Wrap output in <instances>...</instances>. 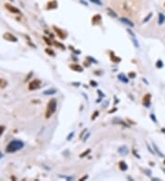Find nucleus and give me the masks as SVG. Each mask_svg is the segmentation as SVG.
Masks as SVG:
<instances>
[{"instance_id": "6", "label": "nucleus", "mask_w": 165, "mask_h": 181, "mask_svg": "<svg viewBox=\"0 0 165 181\" xmlns=\"http://www.w3.org/2000/svg\"><path fill=\"white\" fill-rule=\"evenodd\" d=\"M58 6V2L56 1V0H51V1L48 2L47 4V9H55L57 8Z\"/></svg>"}, {"instance_id": "27", "label": "nucleus", "mask_w": 165, "mask_h": 181, "mask_svg": "<svg viewBox=\"0 0 165 181\" xmlns=\"http://www.w3.org/2000/svg\"><path fill=\"white\" fill-rule=\"evenodd\" d=\"M152 145H153V146H154V148H155V150L157 151V153H158V154H159V155H160L161 156H162V157H163V156H164V155H163V154H162V153L161 152V151H160V150L158 149V147H157V146H155L154 144H152Z\"/></svg>"}, {"instance_id": "14", "label": "nucleus", "mask_w": 165, "mask_h": 181, "mask_svg": "<svg viewBox=\"0 0 165 181\" xmlns=\"http://www.w3.org/2000/svg\"><path fill=\"white\" fill-rule=\"evenodd\" d=\"M118 165H119V168H120L122 171H127V168H129V165H127V163L125 161H120L118 163Z\"/></svg>"}, {"instance_id": "7", "label": "nucleus", "mask_w": 165, "mask_h": 181, "mask_svg": "<svg viewBox=\"0 0 165 181\" xmlns=\"http://www.w3.org/2000/svg\"><path fill=\"white\" fill-rule=\"evenodd\" d=\"M53 28H54V30L56 31V33H57V35L61 37L62 40H64L65 37H66V33L63 31V30H62V29H60V28H56V27H53Z\"/></svg>"}, {"instance_id": "5", "label": "nucleus", "mask_w": 165, "mask_h": 181, "mask_svg": "<svg viewBox=\"0 0 165 181\" xmlns=\"http://www.w3.org/2000/svg\"><path fill=\"white\" fill-rule=\"evenodd\" d=\"M5 7L9 10L10 13H13V14H20V10L18 8H17L16 6H13L12 5L10 4H5Z\"/></svg>"}, {"instance_id": "4", "label": "nucleus", "mask_w": 165, "mask_h": 181, "mask_svg": "<svg viewBox=\"0 0 165 181\" xmlns=\"http://www.w3.org/2000/svg\"><path fill=\"white\" fill-rule=\"evenodd\" d=\"M3 39H5L7 41H10V42H18V37L16 36H14L13 34L9 33V32H6L3 35Z\"/></svg>"}, {"instance_id": "36", "label": "nucleus", "mask_w": 165, "mask_h": 181, "mask_svg": "<svg viewBox=\"0 0 165 181\" xmlns=\"http://www.w3.org/2000/svg\"><path fill=\"white\" fill-rule=\"evenodd\" d=\"M60 177H63V178H65V179H67V180H72V179H73L72 177H66V176H60Z\"/></svg>"}, {"instance_id": "42", "label": "nucleus", "mask_w": 165, "mask_h": 181, "mask_svg": "<svg viewBox=\"0 0 165 181\" xmlns=\"http://www.w3.org/2000/svg\"><path fill=\"white\" fill-rule=\"evenodd\" d=\"M2 156H3V155H2L1 153H0V157H2Z\"/></svg>"}, {"instance_id": "32", "label": "nucleus", "mask_w": 165, "mask_h": 181, "mask_svg": "<svg viewBox=\"0 0 165 181\" xmlns=\"http://www.w3.org/2000/svg\"><path fill=\"white\" fill-rule=\"evenodd\" d=\"M129 77L131 78V79H134L135 77H136V73H134V72H129Z\"/></svg>"}, {"instance_id": "22", "label": "nucleus", "mask_w": 165, "mask_h": 181, "mask_svg": "<svg viewBox=\"0 0 165 181\" xmlns=\"http://www.w3.org/2000/svg\"><path fill=\"white\" fill-rule=\"evenodd\" d=\"M90 1H91L92 3H94V4H95V5H97V6H102L103 5L101 0H90Z\"/></svg>"}, {"instance_id": "19", "label": "nucleus", "mask_w": 165, "mask_h": 181, "mask_svg": "<svg viewBox=\"0 0 165 181\" xmlns=\"http://www.w3.org/2000/svg\"><path fill=\"white\" fill-rule=\"evenodd\" d=\"M7 85V81L6 80H4L3 78H0V88L3 89V88H6Z\"/></svg>"}, {"instance_id": "34", "label": "nucleus", "mask_w": 165, "mask_h": 181, "mask_svg": "<svg viewBox=\"0 0 165 181\" xmlns=\"http://www.w3.org/2000/svg\"><path fill=\"white\" fill-rule=\"evenodd\" d=\"M89 60H90V62H95V63H97V60L96 59H93V58H91V57H88L87 58Z\"/></svg>"}, {"instance_id": "16", "label": "nucleus", "mask_w": 165, "mask_h": 181, "mask_svg": "<svg viewBox=\"0 0 165 181\" xmlns=\"http://www.w3.org/2000/svg\"><path fill=\"white\" fill-rule=\"evenodd\" d=\"M165 22V16L162 13H159V20H158V23L159 25H163Z\"/></svg>"}, {"instance_id": "8", "label": "nucleus", "mask_w": 165, "mask_h": 181, "mask_svg": "<svg viewBox=\"0 0 165 181\" xmlns=\"http://www.w3.org/2000/svg\"><path fill=\"white\" fill-rule=\"evenodd\" d=\"M120 21L122 22L123 24L129 26V27H130V28H133V27H134V23H133V22H132L130 19L127 18H120Z\"/></svg>"}, {"instance_id": "25", "label": "nucleus", "mask_w": 165, "mask_h": 181, "mask_svg": "<svg viewBox=\"0 0 165 181\" xmlns=\"http://www.w3.org/2000/svg\"><path fill=\"white\" fill-rule=\"evenodd\" d=\"M152 17V13H149L148 16H147V18H144V20H143V23H145V22H148L149 20V18H151Z\"/></svg>"}, {"instance_id": "3", "label": "nucleus", "mask_w": 165, "mask_h": 181, "mask_svg": "<svg viewBox=\"0 0 165 181\" xmlns=\"http://www.w3.org/2000/svg\"><path fill=\"white\" fill-rule=\"evenodd\" d=\"M41 81L40 80H33L32 81L29 82L28 84V90H35L41 88Z\"/></svg>"}, {"instance_id": "35", "label": "nucleus", "mask_w": 165, "mask_h": 181, "mask_svg": "<svg viewBox=\"0 0 165 181\" xmlns=\"http://www.w3.org/2000/svg\"><path fill=\"white\" fill-rule=\"evenodd\" d=\"M127 31L129 32V35H131L132 37H135V34H134V32H133V31H131V30H130L129 28H127Z\"/></svg>"}, {"instance_id": "45", "label": "nucleus", "mask_w": 165, "mask_h": 181, "mask_svg": "<svg viewBox=\"0 0 165 181\" xmlns=\"http://www.w3.org/2000/svg\"><path fill=\"white\" fill-rule=\"evenodd\" d=\"M164 6H165V3H164Z\"/></svg>"}, {"instance_id": "9", "label": "nucleus", "mask_w": 165, "mask_h": 181, "mask_svg": "<svg viewBox=\"0 0 165 181\" xmlns=\"http://www.w3.org/2000/svg\"><path fill=\"white\" fill-rule=\"evenodd\" d=\"M117 152L120 154V155L126 156V155L129 154V148H127L126 146H120V147L117 149Z\"/></svg>"}, {"instance_id": "44", "label": "nucleus", "mask_w": 165, "mask_h": 181, "mask_svg": "<svg viewBox=\"0 0 165 181\" xmlns=\"http://www.w3.org/2000/svg\"><path fill=\"white\" fill-rule=\"evenodd\" d=\"M164 165H165V160H164Z\"/></svg>"}, {"instance_id": "43", "label": "nucleus", "mask_w": 165, "mask_h": 181, "mask_svg": "<svg viewBox=\"0 0 165 181\" xmlns=\"http://www.w3.org/2000/svg\"><path fill=\"white\" fill-rule=\"evenodd\" d=\"M162 171H163V172H164V173H165V169H164V168H163V169H162Z\"/></svg>"}, {"instance_id": "13", "label": "nucleus", "mask_w": 165, "mask_h": 181, "mask_svg": "<svg viewBox=\"0 0 165 181\" xmlns=\"http://www.w3.org/2000/svg\"><path fill=\"white\" fill-rule=\"evenodd\" d=\"M117 79L120 81H122L123 83H127L129 82V78H127L124 73H119L117 75Z\"/></svg>"}, {"instance_id": "12", "label": "nucleus", "mask_w": 165, "mask_h": 181, "mask_svg": "<svg viewBox=\"0 0 165 181\" xmlns=\"http://www.w3.org/2000/svg\"><path fill=\"white\" fill-rule=\"evenodd\" d=\"M101 19H102V18H101L100 15H95V16H94L92 18V23L94 25H98L101 23Z\"/></svg>"}, {"instance_id": "40", "label": "nucleus", "mask_w": 165, "mask_h": 181, "mask_svg": "<svg viewBox=\"0 0 165 181\" xmlns=\"http://www.w3.org/2000/svg\"><path fill=\"white\" fill-rule=\"evenodd\" d=\"M86 178H88V176H87V175H86V176H84L80 180H84V179H86Z\"/></svg>"}, {"instance_id": "18", "label": "nucleus", "mask_w": 165, "mask_h": 181, "mask_svg": "<svg viewBox=\"0 0 165 181\" xmlns=\"http://www.w3.org/2000/svg\"><path fill=\"white\" fill-rule=\"evenodd\" d=\"M107 14L108 15H110V16L112 17V18H117V13L113 10V9H111V8H109V7H107Z\"/></svg>"}, {"instance_id": "11", "label": "nucleus", "mask_w": 165, "mask_h": 181, "mask_svg": "<svg viewBox=\"0 0 165 181\" xmlns=\"http://www.w3.org/2000/svg\"><path fill=\"white\" fill-rule=\"evenodd\" d=\"M151 94H147L143 98V104L146 107H149V105H151Z\"/></svg>"}, {"instance_id": "38", "label": "nucleus", "mask_w": 165, "mask_h": 181, "mask_svg": "<svg viewBox=\"0 0 165 181\" xmlns=\"http://www.w3.org/2000/svg\"><path fill=\"white\" fill-rule=\"evenodd\" d=\"M97 93H98V94H99V95H101L102 97H105V94H103V93H102V92H101L100 90H97Z\"/></svg>"}, {"instance_id": "29", "label": "nucleus", "mask_w": 165, "mask_h": 181, "mask_svg": "<svg viewBox=\"0 0 165 181\" xmlns=\"http://www.w3.org/2000/svg\"><path fill=\"white\" fill-rule=\"evenodd\" d=\"M5 126H2V125H0V136H1V135L3 134V133H4V131H5Z\"/></svg>"}, {"instance_id": "23", "label": "nucleus", "mask_w": 165, "mask_h": 181, "mask_svg": "<svg viewBox=\"0 0 165 181\" xmlns=\"http://www.w3.org/2000/svg\"><path fill=\"white\" fill-rule=\"evenodd\" d=\"M46 53L47 54H49V55H51V56H55V53H54V51L52 50V49H46Z\"/></svg>"}, {"instance_id": "20", "label": "nucleus", "mask_w": 165, "mask_h": 181, "mask_svg": "<svg viewBox=\"0 0 165 181\" xmlns=\"http://www.w3.org/2000/svg\"><path fill=\"white\" fill-rule=\"evenodd\" d=\"M132 43L134 44V47H135V48H137V49H138V48H139V44L138 40H137L136 39H135L134 37H132Z\"/></svg>"}, {"instance_id": "31", "label": "nucleus", "mask_w": 165, "mask_h": 181, "mask_svg": "<svg viewBox=\"0 0 165 181\" xmlns=\"http://www.w3.org/2000/svg\"><path fill=\"white\" fill-rule=\"evenodd\" d=\"M73 134H74V132H72V133H70V134H69V135H68V137H67V140H68V141H70V140H71V139L73 138Z\"/></svg>"}, {"instance_id": "30", "label": "nucleus", "mask_w": 165, "mask_h": 181, "mask_svg": "<svg viewBox=\"0 0 165 181\" xmlns=\"http://www.w3.org/2000/svg\"><path fill=\"white\" fill-rule=\"evenodd\" d=\"M151 120H153V122H154L155 124H157V119H156V116H155L154 114H151Z\"/></svg>"}, {"instance_id": "2", "label": "nucleus", "mask_w": 165, "mask_h": 181, "mask_svg": "<svg viewBox=\"0 0 165 181\" xmlns=\"http://www.w3.org/2000/svg\"><path fill=\"white\" fill-rule=\"evenodd\" d=\"M57 109V100L56 99H51L47 104L46 108V112H45V117L47 119L50 118L52 115L56 112Z\"/></svg>"}, {"instance_id": "41", "label": "nucleus", "mask_w": 165, "mask_h": 181, "mask_svg": "<svg viewBox=\"0 0 165 181\" xmlns=\"http://www.w3.org/2000/svg\"><path fill=\"white\" fill-rule=\"evenodd\" d=\"M89 135H90V134H88L87 135H85V137L84 138V142H85V141H86V139L88 138V136H89Z\"/></svg>"}, {"instance_id": "26", "label": "nucleus", "mask_w": 165, "mask_h": 181, "mask_svg": "<svg viewBox=\"0 0 165 181\" xmlns=\"http://www.w3.org/2000/svg\"><path fill=\"white\" fill-rule=\"evenodd\" d=\"M90 85L93 86V87H96V86H98V83L95 81H90Z\"/></svg>"}, {"instance_id": "28", "label": "nucleus", "mask_w": 165, "mask_h": 181, "mask_svg": "<svg viewBox=\"0 0 165 181\" xmlns=\"http://www.w3.org/2000/svg\"><path fill=\"white\" fill-rule=\"evenodd\" d=\"M98 115H99V112H98V111H95L94 114H93V115H92V120H95L97 116H98Z\"/></svg>"}, {"instance_id": "21", "label": "nucleus", "mask_w": 165, "mask_h": 181, "mask_svg": "<svg viewBox=\"0 0 165 181\" xmlns=\"http://www.w3.org/2000/svg\"><path fill=\"white\" fill-rule=\"evenodd\" d=\"M156 67L158 68V69H161V68L163 67V63H162V60H161V59H159L158 62H157V63H156Z\"/></svg>"}, {"instance_id": "37", "label": "nucleus", "mask_w": 165, "mask_h": 181, "mask_svg": "<svg viewBox=\"0 0 165 181\" xmlns=\"http://www.w3.org/2000/svg\"><path fill=\"white\" fill-rule=\"evenodd\" d=\"M73 85H74V86H80V82H73V83H72Z\"/></svg>"}, {"instance_id": "39", "label": "nucleus", "mask_w": 165, "mask_h": 181, "mask_svg": "<svg viewBox=\"0 0 165 181\" xmlns=\"http://www.w3.org/2000/svg\"><path fill=\"white\" fill-rule=\"evenodd\" d=\"M85 132H86V129H85V130H84V131H82V134H81V136H80V137H81V138H82V135H84V134H85Z\"/></svg>"}, {"instance_id": "10", "label": "nucleus", "mask_w": 165, "mask_h": 181, "mask_svg": "<svg viewBox=\"0 0 165 181\" xmlns=\"http://www.w3.org/2000/svg\"><path fill=\"white\" fill-rule=\"evenodd\" d=\"M70 68H71L73 71H77V72H82V71H84V69H82V67L80 66L79 64H73V65L70 66Z\"/></svg>"}, {"instance_id": "15", "label": "nucleus", "mask_w": 165, "mask_h": 181, "mask_svg": "<svg viewBox=\"0 0 165 181\" xmlns=\"http://www.w3.org/2000/svg\"><path fill=\"white\" fill-rule=\"evenodd\" d=\"M57 93V90L55 89H49V90H46L43 92V94L44 95H52V94H55Z\"/></svg>"}, {"instance_id": "17", "label": "nucleus", "mask_w": 165, "mask_h": 181, "mask_svg": "<svg viewBox=\"0 0 165 181\" xmlns=\"http://www.w3.org/2000/svg\"><path fill=\"white\" fill-rule=\"evenodd\" d=\"M110 59H111V60H112V62H120V60H121V59L120 58H117V56H115L114 54H113V52H111V53H110Z\"/></svg>"}, {"instance_id": "1", "label": "nucleus", "mask_w": 165, "mask_h": 181, "mask_svg": "<svg viewBox=\"0 0 165 181\" xmlns=\"http://www.w3.org/2000/svg\"><path fill=\"white\" fill-rule=\"evenodd\" d=\"M24 146H25V144H24L23 141L15 139V140H12L9 143V145H7L6 147V152L9 153V154L18 152V151L23 149Z\"/></svg>"}, {"instance_id": "24", "label": "nucleus", "mask_w": 165, "mask_h": 181, "mask_svg": "<svg viewBox=\"0 0 165 181\" xmlns=\"http://www.w3.org/2000/svg\"><path fill=\"white\" fill-rule=\"evenodd\" d=\"M90 152H91V149H87L85 152H84L82 154H81L80 155V157H85V156H87L88 154H90Z\"/></svg>"}, {"instance_id": "33", "label": "nucleus", "mask_w": 165, "mask_h": 181, "mask_svg": "<svg viewBox=\"0 0 165 181\" xmlns=\"http://www.w3.org/2000/svg\"><path fill=\"white\" fill-rule=\"evenodd\" d=\"M43 39H44V40H45V41H46V43H47L48 45H51V44H52V43L50 42V40L49 39H47V37H43Z\"/></svg>"}]
</instances>
